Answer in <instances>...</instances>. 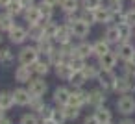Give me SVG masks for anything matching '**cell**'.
<instances>
[{"label": "cell", "instance_id": "cell-12", "mask_svg": "<svg viewBox=\"0 0 135 124\" xmlns=\"http://www.w3.org/2000/svg\"><path fill=\"white\" fill-rule=\"evenodd\" d=\"M8 34H9L11 43H15V45H21V43H24V41L28 39V30H24L22 26H15V28L9 30Z\"/></svg>", "mask_w": 135, "mask_h": 124}, {"label": "cell", "instance_id": "cell-5", "mask_svg": "<svg viewBox=\"0 0 135 124\" xmlns=\"http://www.w3.org/2000/svg\"><path fill=\"white\" fill-rule=\"evenodd\" d=\"M69 26H70L72 37H80V39H83V37H87L89 32H91V24L85 22V21H81V19H78L76 22H72V24H69Z\"/></svg>", "mask_w": 135, "mask_h": 124}, {"label": "cell", "instance_id": "cell-3", "mask_svg": "<svg viewBox=\"0 0 135 124\" xmlns=\"http://www.w3.org/2000/svg\"><path fill=\"white\" fill-rule=\"evenodd\" d=\"M37 59H39V50L33 48V46H26V48H22L21 54H19L21 65H30V67H32Z\"/></svg>", "mask_w": 135, "mask_h": 124}, {"label": "cell", "instance_id": "cell-16", "mask_svg": "<svg viewBox=\"0 0 135 124\" xmlns=\"http://www.w3.org/2000/svg\"><path fill=\"white\" fill-rule=\"evenodd\" d=\"M15 80L17 82H30L32 80V67L30 65H21V67H17V70H15Z\"/></svg>", "mask_w": 135, "mask_h": 124}, {"label": "cell", "instance_id": "cell-43", "mask_svg": "<svg viewBox=\"0 0 135 124\" xmlns=\"http://www.w3.org/2000/svg\"><path fill=\"white\" fill-rule=\"evenodd\" d=\"M11 59H13V54H11V50H9V48H2V50H0V61L9 63Z\"/></svg>", "mask_w": 135, "mask_h": 124}, {"label": "cell", "instance_id": "cell-48", "mask_svg": "<svg viewBox=\"0 0 135 124\" xmlns=\"http://www.w3.org/2000/svg\"><path fill=\"white\" fill-rule=\"evenodd\" d=\"M21 2H22V6H24V8H30V6H33L35 0H21Z\"/></svg>", "mask_w": 135, "mask_h": 124}, {"label": "cell", "instance_id": "cell-37", "mask_svg": "<svg viewBox=\"0 0 135 124\" xmlns=\"http://www.w3.org/2000/svg\"><path fill=\"white\" fill-rule=\"evenodd\" d=\"M100 6H104V0H81V8L89 11H94Z\"/></svg>", "mask_w": 135, "mask_h": 124}, {"label": "cell", "instance_id": "cell-20", "mask_svg": "<svg viewBox=\"0 0 135 124\" xmlns=\"http://www.w3.org/2000/svg\"><path fill=\"white\" fill-rule=\"evenodd\" d=\"M94 115H96V118L100 120V124H109V122L113 120V113H111V109H107V107H104V106L96 107Z\"/></svg>", "mask_w": 135, "mask_h": 124}, {"label": "cell", "instance_id": "cell-51", "mask_svg": "<svg viewBox=\"0 0 135 124\" xmlns=\"http://www.w3.org/2000/svg\"><path fill=\"white\" fill-rule=\"evenodd\" d=\"M45 2H48V4H52V6H57L61 0H45Z\"/></svg>", "mask_w": 135, "mask_h": 124}, {"label": "cell", "instance_id": "cell-10", "mask_svg": "<svg viewBox=\"0 0 135 124\" xmlns=\"http://www.w3.org/2000/svg\"><path fill=\"white\" fill-rule=\"evenodd\" d=\"M30 94L32 96H43L45 93H46V83H45V80H41V78H32L30 82Z\"/></svg>", "mask_w": 135, "mask_h": 124}, {"label": "cell", "instance_id": "cell-40", "mask_svg": "<svg viewBox=\"0 0 135 124\" xmlns=\"http://www.w3.org/2000/svg\"><path fill=\"white\" fill-rule=\"evenodd\" d=\"M124 22L135 28V8H129L128 11H124Z\"/></svg>", "mask_w": 135, "mask_h": 124}, {"label": "cell", "instance_id": "cell-8", "mask_svg": "<svg viewBox=\"0 0 135 124\" xmlns=\"http://www.w3.org/2000/svg\"><path fill=\"white\" fill-rule=\"evenodd\" d=\"M100 59V69H104V70H113L115 67H117V61H118V56H117V52H107V54H104L102 58H98Z\"/></svg>", "mask_w": 135, "mask_h": 124}, {"label": "cell", "instance_id": "cell-31", "mask_svg": "<svg viewBox=\"0 0 135 124\" xmlns=\"http://www.w3.org/2000/svg\"><path fill=\"white\" fill-rule=\"evenodd\" d=\"M63 113H65L67 120H74L80 115V107L78 106H72V104H67V106H63Z\"/></svg>", "mask_w": 135, "mask_h": 124}, {"label": "cell", "instance_id": "cell-50", "mask_svg": "<svg viewBox=\"0 0 135 124\" xmlns=\"http://www.w3.org/2000/svg\"><path fill=\"white\" fill-rule=\"evenodd\" d=\"M0 124H11V120L6 118V117H2V118H0Z\"/></svg>", "mask_w": 135, "mask_h": 124}, {"label": "cell", "instance_id": "cell-14", "mask_svg": "<svg viewBox=\"0 0 135 124\" xmlns=\"http://www.w3.org/2000/svg\"><path fill=\"white\" fill-rule=\"evenodd\" d=\"M69 98H70V91H69L67 87H57V89L54 91V102L59 104L61 107L69 104Z\"/></svg>", "mask_w": 135, "mask_h": 124}, {"label": "cell", "instance_id": "cell-32", "mask_svg": "<svg viewBox=\"0 0 135 124\" xmlns=\"http://www.w3.org/2000/svg\"><path fill=\"white\" fill-rule=\"evenodd\" d=\"M35 48H37L41 54H45V56H46V54H50V52L54 50L52 41H50V39H46V37H45V39H41V41H37V46H35Z\"/></svg>", "mask_w": 135, "mask_h": 124}, {"label": "cell", "instance_id": "cell-36", "mask_svg": "<svg viewBox=\"0 0 135 124\" xmlns=\"http://www.w3.org/2000/svg\"><path fill=\"white\" fill-rule=\"evenodd\" d=\"M76 52H78V56H81V58H89V56H93V45H89V43H80V45L76 46Z\"/></svg>", "mask_w": 135, "mask_h": 124}, {"label": "cell", "instance_id": "cell-4", "mask_svg": "<svg viewBox=\"0 0 135 124\" xmlns=\"http://www.w3.org/2000/svg\"><path fill=\"white\" fill-rule=\"evenodd\" d=\"M98 82L104 87V91H115V83H117V76L113 74V70H100L98 74Z\"/></svg>", "mask_w": 135, "mask_h": 124}, {"label": "cell", "instance_id": "cell-11", "mask_svg": "<svg viewBox=\"0 0 135 124\" xmlns=\"http://www.w3.org/2000/svg\"><path fill=\"white\" fill-rule=\"evenodd\" d=\"M93 19H94V22H98V24H109V22H111V11L107 9V6H105V8L100 6V8H96V9L93 11Z\"/></svg>", "mask_w": 135, "mask_h": 124}, {"label": "cell", "instance_id": "cell-45", "mask_svg": "<svg viewBox=\"0 0 135 124\" xmlns=\"http://www.w3.org/2000/svg\"><path fill=\"white\" fill-rule=\"evenodd\" d=\"M80 19H81V21H85V22H89V24H93V22H94V19H93V11H89V9H83V11H81V15H80Z\"/></svg>", "mask_w": 135, "mask_h": 124}, {"label": "cell", "instance_id": "cell-30", "mask_svg": "<svg viewBox=\"0 0 135 124\" xmlns=\"http://www.w3.org/2000/svg\"><path fill=\"white\" fill-rule=\"evenodd\" d=\"M32 70L37 72L39 76H45V74L50 70V63H48V61H39V59H37V61L32 65Z\"/></svg>", "mask_w": 135, "mask_h": 124}, {"label": "cell", "instance_id": "cell-13", "mask_svg": "<svg viewBox=\"0 0 135 124\" xmlns=\"http://www.w3.org/2000/svg\"><path fill=\"white\" fill-rule=\"evenodd\" d=\"M105 98H107V96H105V91H102V89H93V91H89V104L94 106V107L104 106Z\"/></svg>", "mask_w": 135, "mask_h": 124}, {"label": "cell", "instance_id": "cell-44", "mask_svg": "<svg viewBox=\"0 0 135 124\" xmlns=\"http://www.w3.org/2000/svg\"><path fill=\"white\" fill-rule=\"evenodd\" d=\"M21 124H39V120H37L35 115H22Z\"/></svg>", "mask_w": 135, "mask_h": 124}, {"label": "cell", "instance_id": "cell-2", "mask_svg": "<svg viewBox=\"0 0 135 124\" xmlns=\"http://www.w3.org/2000/svg\"><path fill=\"white\" fill-rule=\"evenodd\" d=\"M117 56H118V59H122L124 63H126V61H133V59H135V46H133L129 41L118 43V46H117Z\"/></svg>", "mask_w": 135, "mask_h": 124}, {"label": "cell", "instance_id": "cell-52", "mask_svg": "<svg viewBox=\"0 0 135 124\" xmlns=\"http://www.w3.org/2000/svg\"><path fill=\"white\" fill-rule=\"evenodd\" d=\"M11 2V0H0V6H8Z\"/></svg>", "mask_w": 135, "mask_h": 124}, {"label": "cell", "instance_id": "cell-9", "mask_svg": "<svg viewBox=\"0 0 135 124\" xmlns=\"http://www.w3.org/2000/svg\"><path fill=\"white\" fill-rule=\"evenodd\" d=\"M24 21L32 26V24H39L41 22V11H39V6H30V8H26L24 9Z\"/></svg>", "mask_w": 135, "mask_h": 124}, {"label": "cell", "instance_id": "cell-42", "mask_svg": "<svg viewBox=\"0 0 135 124\" xmlns=\"http://www.w3.org/2000/svg\"><path fill=\"white\" fill-rule=\"evenodd\" d=\"M52 120H56L57 124H63V120H67V117H65V113H63V107H61V109H54Z\"/></svg>", "mask_w": 135, "mask_h": 124}, {"label": "cell", "instance_id": "cell-53", "mask_svg": "<svg viewBox=\"0 0 135 124\" xmlns=\"http://www.w3.org/2000/svg\"><path fill=\"white\" fill-rule=\"evenodd\" d=\"M43 124H57V122H56V120H52V118H50V120H43Z\"/></svg>", "mask_w": 135, "mask_h": 124}, {"label": "cell", "instance_id": "cell-25", "mask_svg": "<svg viewBox=\"0 0 135 124\" xmlns=\"http://www.w3.org/2000/svg\"><path fill=\"white\" fill-rule=\"evenodd\" d=\"M59 6L65 13H76L80 9V0H61Z\"/></svg>", "mask_w": 135, "mask_h": 124}, {"label": "cell", "instance_id": "cell-7", "mask_svg": "<svg viewBox=\"0 0 135 124\" xmlns=\"http://www.w3.org/2000/svg\"><path fill=\"white\" fill-rule=\"evenodd\" d=\"M69 104H72V106H78V107H81L83 104H89V93H85V91H81L80 87H76V89L70 93Z\"/></svg>", "mask_w": 135, "mask_h": 124}, {"label": "cell", "instance_id": "cell-17", "mask_svg": "<svg viewBox=\"0 0 135 124\" xmlns=\"http://www.w3.org/2000/svg\"><path fill=\"white\" fill-rule=\"evenodd\" d=\"M107 52H111V48H109V43H107L105 39H98L96 43H93V54H94L96 58H102V56L107 54Z\"/></svg>", "mask_w": 135, "mask_h": 124}, {"label": "cell", "instance_id": "cell-47", "mask_svg": "<svg viewBox=\"0 0 135 124\" xmlns=\"http://www.w3.org/2000/svg\"><path fill=\"white\" fill-rule=\"evenodd\" d=\"M83 124H100V120L96 118V115H91V117H87L83 120Z\"/></svg>", "mask_w": 135, "mask_h": 124}, {"label": "cell", "instance_id": "cell-18", "mask_svg": "<svg viewBox=\"0 0 135 124\" xmlns=\"http://www.w3.org/2000/svg\"><path fill=\"white\" fill-rule=\"evenodd\" d=\"M70 37H72L70 26H69V24H63V26H59V30H57V35H56V41H57L59 45H63V43H70Z\"/></svg>", "mask_w": 135, "mask_h": 124}, {"label": "cell", "instance_id": "cell-55", "mask_svg": "<svg viewBox=\"0 0 135 124\" xmlns=\"http://www.w3.org/2000/svg\"><path fill=\"white\" fill-rule=\"evenodd\" d=\"M131 2H133V4H135V0H131Z\"/></svg>", "mask_w": 135, "mask_h": 124}, {"label": "cell", "instance_id": "cell-19", "mask_svg": "<svg viewBox=\"0 0 135 124\" xmlns=\"http://www.w3.org/2000/svg\"><path fill=\"white\" fill-rule=\"evenodd\" d=\"M72 69H70V65H69V61H59L57 65H56V74L59 76V78H63V80H69L70 76H72Z\"/></svg>", "mask_w": 135, "mask_h": 124}, {"label": "cell", "instance_id": "cell-38", "mask_svg": "<svg viewBox=\"0 0 135 124\" xmlns=\"http://www.w3.org/2000/svg\"><path fill=\"white\" fill-rule=\"evenodd\" d=\"M100 70H102L100 65H85V69H83V72H85L87 78H98Z\"/></svg>", "mask_w": 135, "mask_h": 124}, {"label": "cell", "instance_id": "cell-49", "mask_svg": "<svg viewBox=\"0 0 135 124\" xmlns=\"http://www.w3.org/2000/svg\"><path fill=\"white\" fill-rule=\"evenodd\" d=\"M118 124H135V120H133V118H128V117H126V118H122V120H120Z\"/></svg>", "mask_w": 135, "mask_h": 124}, {"label": "cell", "instance_id": "cell-23", "mask_svg": "<svg viewBox=\"0 0 135 124\" xmlns=\"http://www.w3.org/2000/svg\"><path fill=\"white\" fill-rule=\"evenodd\" d=\"M39 11H41V22H46L52 19V11H54V6L45 2V0H41V4H39Z\"/></svg>", "mask_w": 135, "mask_h": 124}, {"label": "cell", "instance_id": "cell-27", "mask_svg": "<svg viewBox=\"0 0 135 124\" xmlns=\"http://www.w3.org/2000/svg\"><path fill=\"white\" fill-rule=\"evenodd\" d=\"M69 82H70L74 87H81V85L87 82V76H85V72H83V70H74V72H72V76L69 78Z\"/></svg>", "mask_w": 135, "mask_h": 124}, {"label": "cell", "instance_id": "cell-46", "mask_svg": "<svg viewBox=\"0 0 135 124\" xmlns=\"http://www.w3.org/2000/svg\"><path fill=\"white\" fill-rule=\"evenodd\" d=\"M52 115H54V109H52V107H48V106H45V107H43V111H41L43 120H50V118H52Z\"/></svg>", "mask_w": 135, "mask_h": 124}, {"label": "cell", "instance_id": "cell-22", "mask_svg": "<svg viewBox=\"0 0 135 124\" xmlns=\"http://www.w3.org/2000/svg\"><path fill=\"white\" fill-rule=\"evenodd\" d=\"M104 39L109 43V45H113V43H120V34H118V26L115 24V26H109L107 30H105V34H104Z\"/></svg>", "mask_w": 135, "mask_h": 124}, {"label": "cell", "instance_id": "cell-21", "mask_svg": "<svg viewBox=\"0 0 135 124\" xmlns=\"http://www.w3.org/2000/svg\"><path fill=\"white\" fill-rule=\"evenodd\" d=\"M28 37L33 39V41H41L45 39V26L39 22V24H32L30 30H28Z\"/></svg>", "mask_w": 135, "mask_h": 124}, {"label": "cell", "instance_id": "cell-33", "mask_svg": "<svg viewBox=\"0 0 135 124\" xmlns=\"http://www.w3.org/2000/svg\"><path fill=\"white\" fill-rule=\"evenodd\" d=\"M15 104V98H13V93H0V106L4 109H9L11 106Z\"/></svg>", "mask_w": 135, "mask_h": 124}, {"label": "cell", "instance_id": "cell-15", "mask_svg": "<svg viewBox=\"0 0 135 124\" xmlns=\"http://www.w3.org/2000/svg\"><path fill=\"white\" fill-rule=\"evenodd\" d=\"M13 98H15V104L17 106H28L30 100H32V94L26 89H15L13 91Z\"/></svg>", "mask_w": 135, "mask_h": 124}, {"label": "cell", "instance_id": "cell-29", "mask_svg": "<svg viewBox=\"0 0 135 124\" xmlns=\"http://www.w3.org/2000/svg\"><path fill=\"white\" fill-rule=\"evenodd\" d=\"M6 8H8V11H9L13 17H15V15H21V13H24V9H26V8L22 6L21 0H11V2H9Z\"/></svg>", "mask_w": 135, "mask_h": 124}, {"label": "cell", "instance_id": "cell-1", "mask_svg": "<svg viewBox=\"0 0 135 124\" xmlns=\"http://www.w3.org/2000/svg\"><path fill=\"white\" fill-rule=\"evenodd\" d=\"M117 109H118V113H122V115H131V113H135V96H131L129 93H128V94H122V96L117 100Z\"/></svg>", "mask_w": 135, "mask_h": 124}, {"label": "cell", "instance_id": "cell-35", "mask_svg": "<svg viewBox=\"0 0 135 124\" xmlns=\"http://www.w3.org/2000/svg\"><path fill=\"white\" fill-rule=\"evenodd\" d=\"M107 9L111 13H124V0H109Z\"/></svg>", "mask_w": 135, "mask_h": 124}, {"label": "cell", "instance_id": "cell-39", "mask_svg": "<svg viewBox=\"0 0 135 124\" xmlns=\"http://www.w3.org/2000/svg\"><path fill=\"white\" fill-rule=\"evenodd\" d=\"M30 107L33 109V111H43V107H45V102L41 100V96H32V100H30Z\"/></svg>", "mask_w": 135, "mask_h": 124}, {"label": "cell", "instance_id": "cell-54", "mask_svg": "<svg viewBox=\"0 0 135 124\" xmlns=\"http://www.w3.org/2000/svg\"><path fill=\"white\" fill-rule=\"evenodd\" d=\"M4 111H6V109H4L2 106H0V118H2V117H4Z\"/></svg>", "mask_w": 135, "mask_h": 124}, {"label": "cell", "instance_id": "cell-56", "mask_svg": "<svg viewBox=\"0 0 135 124\" xmlns=\"http://www.w3.org/2000/svg\"><path fill=\"white\" fill-rule=\"evenodd\" d=\"M109 124H111V122H109Z\"/></svg>", "mask_w": 135, "mask_h": 124}, {"label": "cell", "instance_id": "cell-6", "mask_svg": "<svg viewBox=\"0 0 135 124\" xmlns=\"http://www.w3.org/2000/svg\"><path fill=\"white\" fill-rule=\"evenodd\" d=\"M115 91L120 93V94H128L129 91H135V82L133 78L129 76H122V78H117V83H115Z\"/></svg>", "mask_w": 135, "mask_h": 124}, {"label": "cell", "instance_id": "cell-26", "mask_svg": "<svg viewBox=\"0 0 135 124\" xmlns=\"http://www.w3.org/2000/svg\"><path fill=\"white\" fill-rule=\"evenodd\" d=\"M43 26H45V37H46V39H56L59 26H57L56 22H52V21H46V22H43Z\"/></svg>", "mask_w": 135, "mask_h": 124}, {"label": "cell", "instance_id": "cell-41", "mask_svg": "<svg viewBox=\"0 0 135 124\" xmlns=\"http://www.w3.org/2000/svg\"><path fill=\"white\" fill-rule=\"evenodd\" d=\"M124 74L129 76V78H135V59L124 63Z\"/></svg>", "mask_w": 135, "mask_h": 124}, {"label": "cell", "instance_id": "cell-28", "mask_svg": "<svg viewBox=\"0 0 135 124\" xmlns=\"http://www.w3.org/2000/svg\"><path fill=\"white\" fill-rule=\"evenodd\" d=\"M69 61V65H70V69L72 70H83L85 69V58H81V56H72V58H69L67 59Z\"/></svg>", "mask_w": 135, "mask_h": 124}, {"label": "cell", "instance_id": "cell-24", "mask_svg": "<svg viewBox=\"0 0 135 124\" xmlns=\"http://www.w3.org/2000/svg\"><path fill=\"white\" fill-rule=\"evenodd\" d=\"M117 26H118V34H120V43L129 41V37L133 35V26H129L128 22H120Z\"/></svg>", "mask_w": 135, "mask_h": 124}, {"label": "cell", "instance_id": "cell-34", "mask_svg": "<svg viewBox=\"0 0 135 124\" xmlns=\"http://www.w3.org/2000/svg\"><path fill=\"white\" fill-rule=\"evenodd\" d=\"M15 28V21H13V15H6V17H0V30L4 32H9Z\"/></svg>", "mask_w": 135, "mask_h": 124}]
</instances>
